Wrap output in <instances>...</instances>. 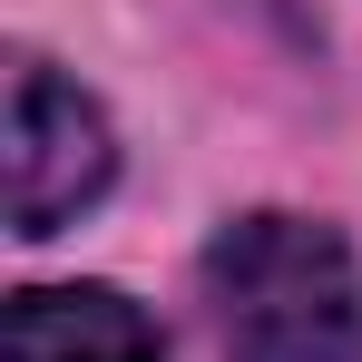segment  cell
<instances>
[{"instance_id": "3", "label": "cell", "mask_w": 362, "mask_h": 362, "mask_svg": "<svg viewBox=\"0 0 362 362\" xmlns=\"http://www.w3.org/2000/svg\"><path fill=\"white\" fill-rule=\"evenodd\" d=\"M10 362H167V343L118 284H40L10 303Z\"/></svg>"}, {"instance_id": "2", "label": "cell", "mask_w": 362, "mask_h": 362, "mask_svg": "<svg viewBox=\"0 0 362 362\" xmlns=\"http://www.w3.org/2000/svg\"><path fill=\"white\" fill-rule=\"evenodd\" d=\"M0 167H10V235H59L69 216H88L108 196L118 137L59 69L20 59L10 69V157Z\"/></svg>"}, {"instance_id": "1", "label": "cell", "mask_w": 362, "mask_h": 362, "mask_svg": "<svg viewBox=\"0 0 362 362\" xmlns=\"http://www.w3.org/2000/svg\"><path fill=\"white\" fill-rule=\"evenodd\" d=\"M206 303L226 362H362L353 245L313 216H235L206 245Z\"/></svg>"}]
</instances>
